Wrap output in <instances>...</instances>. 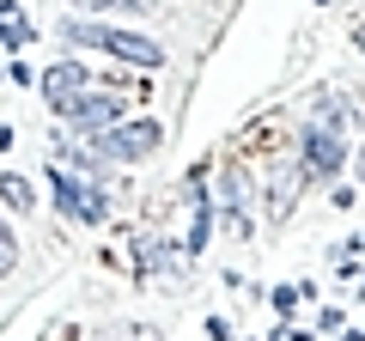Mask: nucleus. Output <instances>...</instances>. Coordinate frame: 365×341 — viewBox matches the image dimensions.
I'll list each match as a JSON object with an SVG mask.
<instances>
[{
	"mask_svg": "<svg viewBox=\"0 0 365 341\" xmlns=\"http://www.w3.org/2000/svg\"><path fill=\"white\" fill-rule=\"evenodd\" d=\"M61 43H86V49H104V55H116V61H128V67H165L170 61V49L158 37H140V31H122V25H104V19H91V13H67L61 19Z\"/></svg>",
	"mask_w": 365,
	"mask_h": 341,
	"instance_id": "nucleus-1",
	"label": "nucleus"
},
{
	"mask_svg": "<svg viewBox=\"0 0 365 341\" xmlns=\"http://www.w3.org/2000/svg\"><path fill=\"white\" fill-rule=\"evenodd\" d=\"M158 141H165V128H158L153 116H140V122H110V128L91 134V146H98L110 165H140V158L158 153Z\"/></svg>",
	"mask_w": 365,
	"mask_h": 341,
	"instance_id": "nucleus-2",
	"label": "nucleus"
},
{
	"mask_svg": "<svg viewBox=\"0 0 365 341\" xmlns=\"http://www.w3.org/2000/svg\"><path fill=\"white\" fill-rule=\"evenodd\" d=\"M55 208H61V220H79V225H98L110 213V195L91 177H79V170H67V165H55Z\"/></svg>",
	"mask_w": 365,
	"mask_h": 341,
	"instance_id": "nucleus-3",
	"label": "nucleus"
},
{
	"mask_svg": "<svg viewBox=\"0 0 365 341\" xmlns=\"http://www.w3.org/2000/svg\"><path fill=\"white\" fill-rule=\"evenodd\" d=\"M341 165H347V141H341V128L311 122V128L299 134V170H304V177H317V183H335Z\"/></svg>",
	"mask_w": 365,
	"mask_h": 341,
	"instance_id": "nucleus-4",
	"label": "nucleus"
},
{
	"mask_svg": "<svg viewBox=\"0 0 365 341\" xmlns=\"http://www.w3.org/2000/svg\"><path fill=\"white\" fill-rule=\"evenodd\" d=\"M61 122H73V128L98 134L110 128V122H122V92H110V86H79L73 98H61V104H49Z\"/></svg>",
	"mask_w": 365,
	"mask_h": 341,
	"instance_id": "nucleus-5",
	"label": "nucleus"
},
{
	"mask_svg": "<svg viewBox=\"0 0 365 341\" xmlns=\"http://www.w3.org/2000/svg\"><path fill=\"white\" fill-rule=\"evenodd\" d=\"M213 201H220V213H225V225H232V232H250V213H244V170H237V165L220 170Z\"/></svg>",
	"mask_w": 365,
	"mask_h": 341,
	"instance_id": "nucleus-6",
	"label": "nucleus"
},
{
	"mask_svg": "<svg viewBox=\"0 0 365 341\" xmlns=\"http://www.w3.org/2000/svg\"><path fill=\"white\" fill-rule=\"evenodd\" d=\"M37 86H43L49 104H61V98H73L79 86H91V73H86L79 61H55V67H43V73H37Z\"/></svg>",
	"mask_w": 365,
	"mask_h": 341,
	"instance_id": "nucleus-7",
	"label": "nucleus"
},
{
	"mask_svg": "<svg viewBox=\"0 0 365 341\" xmlns=\"http://www.w3.org/2000/svg\"><path fill=\"white\" fill-rule=\"evenodd\" d=\"M31 43V19L19 0H0V49H25Z\"/></svg>",
	"mask_w": 365,
	"mask_h": 341,
	"instance_id": "nucleus-8",
	"label": "nucleus"
},
{
	"mask_svg": "<svg viewBox=\"0 0 365 341\" xmlns=\"http://www.w3.org/2000/svg\"><path fill=\"white\" fill-rule=\"evenodd\" d=\"M0 208H13V213H31L37 208V189L19 177V170H0Z\"/></svg>",
	"mask_w": 365,
	"mask_h": 341,
	"instance_id": "nucleus-9",
	"label": "nucleus"
},
{
	"mask_svg": "<svg viewBox=\"0 0 365 341\" xmlns=\"http://www.w3.org/2000/svg\"><path fill=\"white\" fill-rule=\"evenodd\" d=\"M73 13H91V19H104V13H153V0H73Z\"/></svg>",
	"mask_w": 365,
	"mask_h": 341,
	"instance_id": "nucleus-10",
	"label": "nucleus"
},
{
	"mask_svg": "<svg viewBox=\"0 0 365 341\" xmlns=\"http://www.w3.org/2000/svg\"><path fill=\"white\" fill-rule=\"evenodd\" d=\"M19 268V238H13V225H6V213H0V280Z\"/></svg>",
	"mask_w": 365,
	"mask_h": 341,
	"instance_id": "nucleus-11",
	"label": "nucleus"
},
{
	"mask_svg": "<svg viewBox=\"0 0 365 341\" xmlns=\"http://www.w3.org/2000/svg\"><path fill=\"white\" fill-rule=\"evenodd\" d=\"M299 292H304V287H274V311H292V305H299Z\"/></svg>",
	"mask_w": 365,
	"mask_h": 341,
	"instance_id": "nucleus-12",
	"label": "nucleus"
},
{
	"mask_svg": "<svg viewBox=\"0 0 365 341\" xmlns=\"http://www.w3.org/2000/svg\"><path fill=\"white\" fill-rule=\"evenodd\" d=\"M207 335H213V341H232V323H225V317H213V323H207Z\"/></svg>",
	"mask_w": 365,
	"mask_h": 341,
	"instance_id": "nucleus-13",
	"label": "nucleus"
},
{
	"mask_svg": "<svg viewBox=\"0 0 365 341\" xmlns=\"http://www.w3.org/2000/svg\"><path fill=\"white\" fill-rule=\"evenodd\" d=\"M280 341H323V335H304V329H280Z\"/></svg>",
	"mask_w": 365,
	"mask_h": 341,
	"instance_id": "nucleus-14",
	"label": "nucleus"
},
{
	"mask_svg": "<svg viewBox=\"0 0 365 341\" xmlns=\"http://www.w3.org/2000/svg\"><path fill=\"white\" fill-rule=\"evenodd\" d=\"M353 49L365 55V19H359V25H353Z\"/></svg>",
	"mask_w": 365,
	"mask_h": 341,
	"instance_id": "nucleus-15",
	"label": "nucleus"
},
{
	"mask_svg": "<svg viewBox=\"0 0 365 341\" xmlns=\"http://www.w3.org/2000/svg\"><path fill=\"white\" fill-rule=\"evenodd\" d=\"M341 341H365V329H353V335H341Z\"/></svg>",
	"mask_w": 365,
	"mask_h": 341,
	"instance_id": "nucleus-16",
	"label": "nucleus"
},
{
	"mask_svg": "<svg viewBox=\"0 0 365 341\" xmlns=\"http://www.w3.org/2000/svg\"><path fill=\"white\" fill-rule=\"evenodd\" d=\"M359 183H365V146H359Z\"/></svg>",
	"mask_w": 365,
	"mask_h": 341,
	"instance_id": "nucleus-17",
	"label": "nucleus"
}]
</instances>
